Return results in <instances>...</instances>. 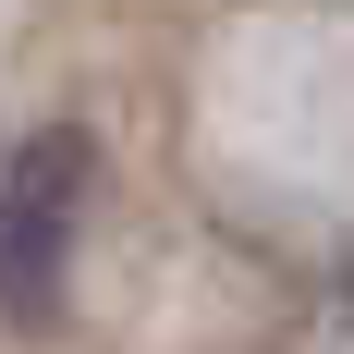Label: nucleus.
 Listing matches in <instances>:
<instances>
[{
    "instance_id": "1",
    "label": "nucleus",
    "mask_w": 354,
    "mask_h": 354,
    "mask_svg": "<svg viewBox=\"0 0 354 354\" xmlns=\"http://www.w3.org/2000/svg\"><path fill=\"white\" fill-rule=\"evenodd\" d=\"M86 196H98V135L86 122H49V135L0 147V318L12 330H37L62 306Z\"/></svg>"
}]
</instances>
